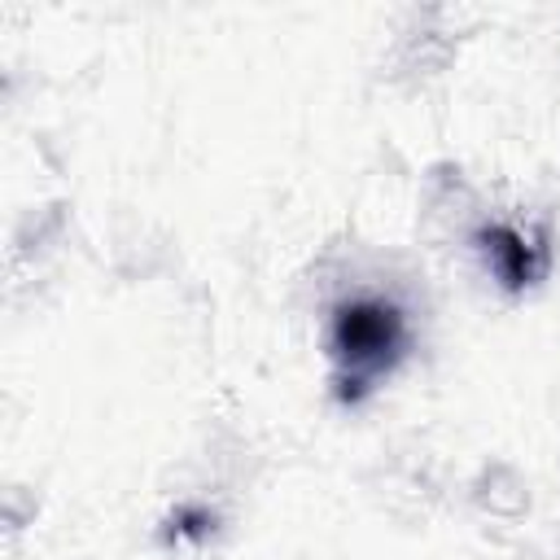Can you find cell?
<instances>
[{"instance_id": "6da1fadb", "label": "cell", "mask_w": 560, "mask_h": 560, "mask_svg": "<svg viewBox=\"0 0 560 560\" xmlns=\"http://www.w3.org/2000/svg\"><path fill=\"white\" fill-rule=\"evenodd\" d=\"M407 346V324L394 302L381 298H359L341 302L332 311V363H337V394L341 398H363L372 381L394 372Z\"/></svg>"}, {"instance_id": "7a4b0ae2", "label": "cell", "mask_w": 560, "mask_h": 560, "mask_svg": "<svg viewBox=\"0 0 560 560\" xmlns=\"http://www.w3.org/2000/svg\"><path fill=\"white\" fill-rule=\"evenodd\" d=\"M481 254L490 262V271L508 284V289H521V284H534L547 267V254L542 245H529L516 228H486L481 236Z\"/></svg>"}]
</instances>
